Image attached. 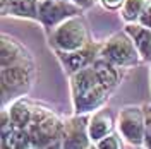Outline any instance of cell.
<instances>
[{
    "label": "cell",
    "instance_id": "obj_17",
    "mask_svg": "<svg viewBox=\"0 0 151 149\" xmlns=\"http://www.w3.org/2000/svg\"><path fill=\"white\" fill-rule=\"evenodd\" d=\"M151 0H125L124 5L120 7V14H122L124 21L127 22H137L139 16L142 14V10L146 9V5Z\"/></svg>",
    "mask_w": 151,
    "mask_h": 149
},
{
    "label": "cell",
    "instance_id": "obj_16",
    "mask_svg": "<svg viewBox=\"0 0 151 149\" xmlns=\"http://www.w3.org/2000/svg\"><path fill=\"white\" fill-rule=\"evenodd\" d=\"M2 149H33V140L28 129H16L2 137Z\"/></svg>",
    "mask_w": 151,
    "mask_h": 149
},
{
    "label": "cell",
    "instance_id": "obj_22",
    "mask_svg": "<svg viewBox=\"0 0 151 149\" xmlns=\"http://www.w3.org/2000/svg\"><path fill=\"white\" fill-rule=\"evenodd\" d=\"M72 2H74L77 7H81L83 10L88 9V7H91V5L94 4V0H72Z\"/></svg>",
    "mask_w": 151,
    "mask_h": 149
},
{
    "label": "cell",
    "instance_id": "obj_6",
    "mask_svg": "<svg viewBox=\"0 0 151 149\" xmlns=\"http://www.w3.org/2000/svg\"><path fill=\"white\" fill-rule=\"evenodd\" d=\"M144 110L142 106H125L117 118L119 134L125 142L132 146H144Z\"/></svg>",
    "mask_w": 151,
    "mask_h": 149
},
{
    "label": "cell",
    "instance_id": "obj_20",
    "mask_svg": "<svg viewBox=\"0 0 151 149\" xmlns=\"http://www.w3.org/2000/svg\"><path fill=\"white\" fill-rule=\"evenodd\" d=\"M137 24H141L144 28H150L151 29V2L146 5V9L142 10V14L137 19Z\"/></svg>",
    "mask_w": 151,
    "mask_h": 149
},
{
    "label": "cell",
    "instance_id": "obj_8",
    "mask_svg": "<svg viewBox=\"0 0 151 149\" xmlns=\"http://www.w3.org/2000/svg\"><path fill=\"white\" fill-rule=\"evenodd\" d=\"M100 50L101 47L100 45H94V43H89L88 47L81 48V50H76V52H55L60 64L65 67L67 72H70V75L83 70V69H88L91 67L100 58Z\"/></svg>",
    "mask_w": 151,
    "mask_h": 149
},
{
    "label": "cell",
    "instance_id": "obj_21",
    "mask_svg": "<svg viewBox=\"0 0 151 149\" xmlns=\"http://www.w3.org/2000/svg\"><path fill=\"white\" fill-rule=\"evenodd\" d=\"M124 2L125 0H101V4H103L106 9H119V7H122Z\"/></svg>",
    "mask_w": 151,
    "mask_h": 149
},
{
    "label": "cell",
    "instance_id": "obj_13",
    "mask_svg": "<svg viewBox=\"0 0 151 149\" xmlns=\"http://www.w3.org/2000/svg\"><path fill=\"white\" fill-rule=\"evenodd\" d=\"M7 112H9L10 118L14 122V125H16V129H28L29 125H31V122H33L35 106L28 100L19 98V100H16L10 105Z\"/></svg>",
    "mask_w": 151,
    "mask_h": 149
},
{
    "label": "cell",
    "instance_id": "obj_12",
    "mask_svg": "<svg viewBox=\"0 0 151 149\" xmlns=\"http://www.w3.org/2000/svg\"><path fill=\"white\" fill-rule=\"evenodd\" d=\"M29 60L26 50L19 45L14 38L2 36V67L19 65V64H28Z\"/></svg>",
    "mask_w": 151,
    "mask_h": 149
},
{
    "label": "cell",
    "instance_id": "obj_23",
    "mask_svg": "<svg viewBox=\"0 0 151 149\" xmlns=\"http://www.w3.org/2000/svg\"><path fill=\"white\" fill-rule=\"evenodd\" d=\"M89 149H98V148H96V146H91V148H89Z\"/></svg>",
    "mask_w": 151,
    "mask_h": 149
},
{
    "label": "cell",
    "instance_id": "obj_1",
    "mask_svg": "<svg viewBox=\"0 0 151 149\" xmlns=\"http://www.w3.org/2000/svg\"><path fill=\"white\" fill-rule=\"evenodd\" d=\"M70 93L76 115L98 110L108 98V89L98 81L93 67L83 69L70 75Z\"/></svg>",
    "mask_w": 151,
    "mask_h": 149
},
{
    "label": "cell",
    "instance_id": "obj_2",
    "mask_svg": "<svg viewBox=\"0 0 151 149\" xmlns=\"http://www.w3.org/2000/svg\"><path fill=\"white\" fill-rule=\"evenodd\" d=\"M33 149H62L64 123L48 108L35 106L33 122L28 127Z\"/></svg>",
    "mask_w": 151,
    "mask_h": 149
},
{
    "label": "cell",
    "instance_id": "obj_18",
    "mask_svg": "<svg viewBox=\"0 0 151 149\" xmlns=\"http://www.w3.org/2000/svg\"><path fill=\"white\" fill-rule=\"evenodd\" d=\"M94 146H96L98 149H122V139H120L119 134L112 132V134L106 135L105 139L98 140Z\"/></svg>",
    "mask_w": 151,
    "mask_h": 149
},
{
    "label": "cell",
    "instance_id": "obj_15",
    "mask_svg": "<svg viewBox=\"0 0 151 149\" xmlns=\"http://www.w3.org/2000/svg\"><path fill=\"white\" fill-rule=\"evenodd\" d=\"M91 67H93L98 81L103 84V87H106L108 91H112L113 87L117 86V82H119V70H117L115 65H112L110 62H106L103 58H98Z\"/></svg>",
    "mask_w": 151,
    "mask_h": 149
},
{
    "label": "cell",
    "instance_id": "obj_10",
    "mask_svg": "<svg viewBox=\"0 0 151 149\" xmlns=\"http://www.w3.org/2000/svg\"><path fill=\"white\" fill-rule=\"evenodd\" d=\"M115 127V120L113 115L108 108H100L89 117V123H88V134L91 142H98V140L105 139L106 135H110Z\"/></svg>",
    "mask_w": 151,
    "mask_h": 149
},
{
    "label": "cell",
    "instance_id": "obj_9",
    "mask_svg": "<svg viewBox=\"0 0 151 149\" xmlns=\"http://www.w3.org/2000/svg\"><path fill=\"white\" fill-rule=\"evenodd\" d=\"M33 79V64H19V65L2 67V87L4 91H16V89H24L29 86Z\"/></svg>",
    "mask_w": 151,
    "mask_h": 149
},
{
    "label": "cell",
    "instance_id": "obj_14",
    "mask_svg": "<svg viewBox=\"0 0 151 149\" xmlns=\"http://www.w3.org/2000/svg\"><path fill=\"white\" fill-rule=\"evenodd\" d=\"M38 7L40 0H10L9 5L2 9L4 16H14V17H24V19H36L38 21Z\"/></svg>",
    "mask_w": 151,
    "mask_h": 149
},
{
    "label": "cell",
    "instance_id": "obj_24",
    "mask_svg": "<svg viewBox=\"0 0 151 149\" xmlns=\"http://www.w3.org/2000/svg\"><path fill=\"white\" fill-rule=\"evenodd\" d=\"M150 75H151V70H150Z\"/></svg>",
    "mask_w": 151,
    "mask_h": 149
},
{
    "label": "cell",
    "instance_id": "obj_11",
    "mask_svg": "<svg viewBox=\"0 0 151 149\" xmlns=\"http://www.w3.org/2000/svg\"><path fill=\"white\" fill-rule=\"evenodd\" d=\"M124 31L132 38L134 45L141 55V60H144V62L151 60V29L144 28L137 22H127Z\"/></svg>",
    "mask_w": 151,
    "mask_h": 149
},
{
    "label": "cell",
    "instance_id": "obj_5",
    "mask_svg": "<svg viewBox=\"0 0 151 149\" xmlns=\"http://www.w3.org/2000/svg\"><path fill=\"white\" fill-rule=\"evenodd\" d=\"M81 12L83 9L77 7L72 0H40L38 21L47 31L52 33L58 24L70 17H77Z\"/></svg>",
    "mask_w": 151,
    "mask_h": 149
},
{
    "label": "cell",
    "instance_id": "obj_3",
    "mask_svg": "<svg viewBox=\"0 0 151 149\" xmlns=\"http://www.w3.org/2000/svg\"><path fill=\"white\" fill-rule=\"evenodd\" d=\"M50 47L55 52H76L81 48L88 47L89 41V33L86 28V22L81 19V16L77 17L67 19L65 22L58 24L48 36Z\"/></svg>",
    "mask_w": 151,
    "mask_h": 149
},
{
    "label": "cell",
    "instance_id": "obj_7",
    "mask_svg": "<svg viewBox=\"0 0 151 149\" xmlns=\"http://www.w3.org/2000/svg\"><path fill=\"white\" fill-rule=\"evenodd\" d=\"M89 118L84 115H77L64 123L62 134V149H89L91 139L88 134Z\"/></svg>",
    "mask_w": 151,
    "mask_h": 149
},
{
    "label": "cell",
    "instance_id": "obj_4",
    "mask_svg": "<svg viewBox=\"0 0 151 149\" xmlns=\"http://www.w3.org/2000/svg\"><path fill=\"white\" fill-rule=\"evenodd\" d=\"M100 58L110 62L117 69L134 67L141 62V55L137 48L125 31L115 33L105 41V45H101V50H100Z\"/></svg>",
    "mask_w": 151,
    "mask_h": 149
},
{
    "label": "cell",
    "instance_id": "obj_19",
    "mask_svg": "<svg viewBox=\"0 0 151 149\" xmlns=\"http://www.w3.org/2000/svg\"><path fill=\"white\" fill-rule=\"evenodd\" d=\"M144 120H146V127H144V148L151 149V106L144 105Z\"/></svg>",
    "mask_w": 151,
    "mask_h": 149
}]
</instances>
